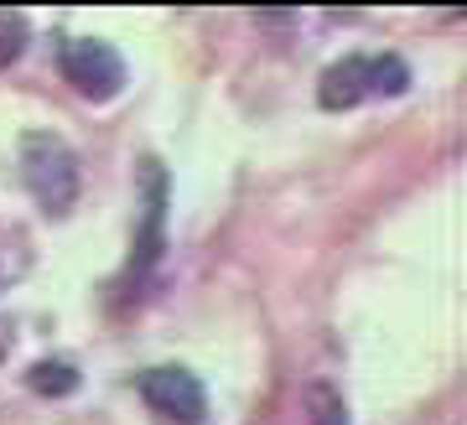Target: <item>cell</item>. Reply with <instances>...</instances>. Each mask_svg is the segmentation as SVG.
<instances>
[{
	"mask_svg": "<svg viewBox=\"0 0 467 425\" xmlns=\"http://www.w3.org/2000/svg\"><path fill=\"white\" fill-rule=\"evenodd\" d=\"M57 63H63V78L84 98H94V104H104V98H115L119 88H125V57H119L109 42L67 36L63 52H57Z\"/></svg>",
	"mask_w": 467,
	"mask_h": 425,
	"instance_id": "cell-3",
	"label": "cell"
},
{
	"mask_svg": "<svg viewBox=\"0 0 467 425\" xmlns=\"http://www.w3.org/2000/svg\"><path fill=\"white\" fill-rule=\"evenodd\" d=\"M140 399L156 415H167L171 425H202V415H208V394H202L198 374H187V368H150V374H140Z\"/></svg>",
	"mask_w": 467,
	"mask_h": 425,
	"instance_id": "cell-4",
	"label": "cell"
},
{
	"mask_svg": "<svg viewBox=\"0 0 467 425\" xmlns=\"http://www.w3.org/2000/svg\"><path fill=\"white\" fill-rule=\"evenodd\" d=\"M306 405H312V425H348L343 394L327 389V384H312V389H306Z\"/></svg>",
	"mask_w": 467,
	"mask_h": 425,
	"instance_id": "cell-5",
	"label": "cell"
},
{
	"mask_svg": "<svg viewBox=\"0 0 467 425\" xmlns=\"http://www.w3.org/2000/svg\"><path fill=\"white\" fill-rule=\"evenodd\" d=\"M21 177L47 212H63L78 197V161L57 135H26L21 140Z\"/></svg>",
	"mask_w": 467,
	"mask_h": 425,
	"instance_id": "cell-2",
	"label": "cell"
},
{
	"mask_svg": "<svg viewBox=\"0 0 467 425\" xmlns=\"http://www.w3.org/2000/svg\"><path fill=\"white\" fill-rule=\"evenodd\" d=\"M410 88V67L395 52H374V57H343L322 73L317 104L322 109H353L364 98H395Z\"/></svg>",
	"mask_w": 467,
	"mask_h": 425,
	"instance_id": "cell-1",
	"label": "cell"
},
{
	"mask_svg": "<svg viewBox=\"0 0 467 425\" xmlns=\"http://www.w3.org/2000/svg\"><path fill=\"white\" fill-rule=\"evenodd\" d=\"M32 389H42V394H73V389H78V374H73L67 363H36V368H32Z\"/></svg>",
	"mask_w": 467,
	"mask_h": 425,
	"instance_id": "cell-6",
	"label": "cell"
}]
</instances>
